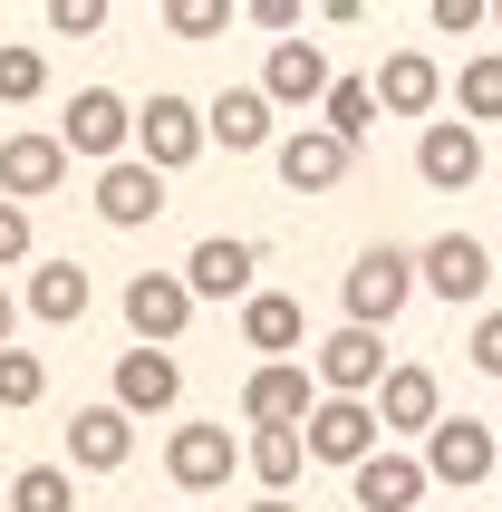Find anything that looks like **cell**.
Segmentation results:
<instances>
[{
	"instance_id": "11",
	"label": "cell",
	"mask_w": 502,
	"mask_h": 512,
	"mask_svg": "<svg viewBox=\"0 0 502 512\" xmlns=\"http://www.w3.org/2000/svg\"><path fill=\"white\" fill-rule=\"evenodd\" d=\"M271 155H280V184H290V194H329V184H348V165H358V145H338L329 126H290Z\"/></svg>"
},
{
	"instance_id": "31",
	"label": "cell",
	"mask_w": 502,
	"mask_h": 512,
	"mask_svg": "<svg viewBox=\"0 0 502 512\" xmlns=\"http://www.w3.org/2000/svg\"><path fill=\"white\" fill-rule=\"evenodd\" d=\"M165 29H174V39H223V29H232V10H213V0H174V10H165Z\"/></svg>"
},
{
	"instance_id": "13",
	"label": "cell",
	"mask_w": 502,
	"mask_h": 512,
	"mask_svg": "<svg viewBox=\"0 0 502 512\" xmlns=\"http://www.w3.org/2000/svg\"><path fill=\"white\" fill-rule=\"evenodd\" d=\"M126 455H136V416H126L116 397L68 416V474H116Z\"/></svg>"
},
{
	"instance_id": "4",
	"label": "cell",
	"mask_w": 502,
	"mask_h": 512,
	"mask_svg": "<svg viewBox=\"0 0 502 512\" xmlns=\"http://www.w3.org/2000/svg\"><path fill=\"white\" fill-rule=\"evenodd\" d=\"M58 145H68V155H87L97 174L126 165V145H136V107H126L116 87H78V97H68V116H58Z\"/></svg>"
},
{
	"instance_id": "14",
	"label": "cell",
	"mask_w": 502,
	"mask_h": 512,
	"mask_svg": "<svg viewBox=\"0 0 502 512\" xmlns=\"http://www.w3.org/2000/svg\"><path fill=\"white\" fill-rule=\"evenodd\" d=\"M377 406H358V397H319V416H309V455L319 464H348V474H358L367 455H377Z\"/></svg>"
},
{
	"instance_id": "8",
	"label": "cell",
	"mask_w": 502,
	"mask_h": 512,
	"mask_svg": "<svg viewBox=\"0 0 502 512\" xmlns=\"http://www.w3.org/2000/svg\"><path fill=\"white\" fill-rule=\"evenodd\" d=\"M184 281H194V300H261V242H232V232H213V242H194V252H184Z\"/></svg>"
},
{
	"instance_id": "24",
	"label": "cell",
	"mask_w": 502,
	"mask_h": 512,
	"mask_svg": "<svg viewBox=\"0 0 502 512\" xmlns=\"http://www.w3.org/2000/svg\"><path fill=\"white\" fill-rule=\"evenodd\" d=\"M20 300H29V319H49V329H78V319H87V271H78V261H39Z\"/></svg>"
},
{
	"instance_id": "3",
	"label": "cell",
	"mask_w": 502,
	"mask_h": 512,
	"mask_svg": "<svg viewBox=\"0 0 502 512\" xmlns=\"http://www.w3.org/2000/svg\"><path fill=\"white\" fill-rule=\"evenodd\" d=\"M242 416H251V435H300L309 416H319V377H309V358L251 368L242 377Z\"/></svg>"
},
{
	"instance_id": "34",
	"label": "cell",
	"mask_w": 502,
	"mask_h": 512,
	"mask_svg": "<svg viewBox=\"0 0 502 512\" xmlns=\"http://www.w3.org/2000/svg\"><path fill=\"white\" fill-rule=\"evenodd\" d=\"M29 242H39V232H29V203H0V271L29 261Z\"/></svg>"
},
{
	"instance_id": "19",
	"label": "cell",
	"mask_w": 502,
	"mask_h": 512,
	"mask_svg": "<svg viewBox=\"0 0 502 512\" xmlns=\"http://www.w3.org/2000/svg\"><path fill=\"white\" fill-rule=\"evenodd\" d=\"M416 174L435 184V194H464V184L483 174V136L464 126V116H445V126H425V136H416Z\"/></svg>"
},
{
	"instance_id": "12",
	"label": "cell",
	"mask_w": 502,
	"mask_h": 512,
	"mask_svg": "<svg viewBox=\"0 0 502 512\" xmlns=\"http://www.w3.org/2000/svg\"><path fill=\"white\" fill-rule=\"evenodd\" d=\"M329 87H338V68H329L319 39H290V49L261 58V97L271 107H329Z\"/></svg>"
},
{
	"instance_id": "9",
	"label": "cell",
	"mask_w": 502,
	"mask_h": 512,
	"mask_svg": "<svg viewBox=\"0 0 502 512\" xmlns=\"http://www.w3.org/2000/svg\"><path fill=\"white\" fill-rule=\"evenodd\" d=\"M416 271H425V290H435V300H454V310L493 290V252H483L474 232H435V242L416 252Z\"/></svg>"
},
{
	"instance_id": "16",
	"label": "cell",
	"mask_w": 502,
	"mask_h": 512,
	"mask_svg": "<svg viewBox=\"0 0 502 512\" xmlns=\"http://www.w3.org/2000/svg\"><path fill=\"white\" fill-rule=\"evenodd\" d=\"M232 464H242L232 426H174V435H165V474H174L184 493H213V484H232Z\"/></svg>"
},
{
	"instance_id": "17",
	"label": "cell",
	"mask_w": 502,
	"mask_h": 512,
	"mask_svg": "<svg viewBox=\"0 0 502 512\" xmlns=\"http://www.w3.org/2000/svg\"><path fill=\"white\" fill-rule=\"evenodd\" d=\"M155 213H165V174L145 165V155H126V165H107V174H97V223L145 232Z\"/></svg>"
},
{
	"instance_id": "15",
	"label": "cell",
	"mask_w": 502,
	"mask_h": 512,
	"mask_svg": "<svg viewBox=\"0 0 502 512\" xmlns=\"http://www.w3.org/2000/svg\"><path fill=\"white\" fill-rule=\"evenodd\" d=\"M377 107L406 116V126H425V116L445 107V68H435L425 49H387L377 58Z\"/></svg>"
},
{
	"instance_id": "26",
	"label": "cell",
	"mask_w": 502,
	"mask_h": 512,
	"mask_svg": "<svg viewBox=\"0 0 502 512\" xmlns=\"http://www.w3.org/2000/svg\"><path fill=\"white\" fill-rule=\"evenodd\" d=\"M377 116H387V107H377V78H338L329 107H319V126H329L338 145H367V126H377Z\"/></svg>"
},
{
	"instance_id": "7",
	"label": "cell",
	"mask_w": 502,
	"mask_h": 512,
	"mask_svg": "<svg viewBox=\"0 0 502 512\" xmlns=\"http://www.w3.org/2000/svg\"><path fill=\"white\" fill-rule=\"evenodd\" d=\"M126 329H136V348H174L194 329V281L184 271H136L126 281Z\"/></svg>"
},
{
	"instance_id": "5",
	"label": "cell",
	"mask_w": 502,
	"mask_h": 512,
	"mask_svg": "<svg viewBox=\"0 0 502 512\" xmlns=\"http://www.w3.org/2000/svg\"><path fill=\"white\" fill-rule=\"evenodd\" d=\"M203 145H213V126H203V107H194V97L155 87V97L136 107V155H145L155 174H184V165L203 155Z\"/></svg>"
},
{
	"instance_id": "25",
	"label": "cell",
	"mask_w": 502,
	"mask_h": 512,
	"mask_svg": "<svg viewBox=\"0 0 502 512\" xmlns=\"http://www.w3.org/2000/svg\"><path fill=\"white\" fill-rule=\"evenodd\" d=\"M242 464L261 474V493H280V503H290V484H300V464H309V426H300V435H251Z\"/></svg>"
},
{
	"instance_id": "22",
	"label": "cell",
	"mask_w": 502,
	"mask_h": 512,
	"mask_svg": "<svg viewBox=\"0 0 502 512\" xmlns=\"http://www.w3.org/2000/svg\"><path fill=\"white\" fill-rule=\"evenodd\" d=\"M242 339H251V358L271 368V358H300V348H309V319H300L290 290H261V300L242 310Z\"/></svg>"
},
{
	"instance_id": "38",
	"label": "cell",
	"mask_w": 502,
	"mask_h": 512,
	"mask_svg": "<svg viewBox=\"0 0 502 512\" xmlns=\"http://www.w3.org/2000/svg\"><path fill=\"white\" fill-rule=\"evenodd\" d=\"M0 512H10V493H0Z\"/></svg>"
},
{
	"instance_id": "2",
	"label": "cell",
	"mask_w": 502,
	"mask_h": 512,
	"mask_svg": "<svg viewBox=\"0 0 502 512\" xmlns=\"http://www.w3.org/2000/svg\"><path fill=\"white\" fill-rule=\"evenodd\" d=\"M309 377H319V397H358V406H377V387H387V339H377V329H348V319H338L329 339L309 348Z\"/></svg>"
},
{
	"instance_id": "28",
	"label": "cell",
	"mask_w": 502,
	"mask_h": 512,
	"mask_svg": "<svg viewBox=\"0 0 502 512\" xmlns=\"http://www.w3.org/2000/svg\"><path fill=\"white\" fill-rule=\"evenodd\" d=\"M10 512H78V474H68V464H29V474H10Z\"/></svg>"
},
{
	"instance_id": "35",
	"label": "cell",
	"mask_w": 502,
	"mask_h": 512,
	"mask_svg": "<svg viewBox=\"0 0 502 512\" xmlns=\"http://www.w3.org/2000/svg\"><path fill=\"white\" fill-rule=\"evenodd\" d=\"M425 20L445 29V39H464V29H474V20H483V0H435V10H425Z\"/></svg>"
},
{
	"instance_id": "1",
	"label": "cell",
	"mask_w": 502,
	"mask_h": 512,
	"mask_svg": "<svg viewBox=\"0 0 502 512\" xmlns=\"http://www.w3.org/2000/svg\"><path fill=\"white\" fill-rule=\"evenodd\" d=\"M416 290H425L416 252H396V242H367V252L348 261L338 300H348V329H377V339H387V329H396V310H406Z\"/></svg>"
},
{
	"instance_id": "20",
	"label": "cell",
	"mask_w": 502,
	"mask_h": 512,
	"mask_svg": "<svg viewBox=\"0 0 502 512\" xmlns=\"http://www.w3.org/2000/svg\"><path fill=\"white\" fill-rule=\"evenodd\" d=\"M377 426H387V435H435V426H445V387H435V368H396L387 387H377Z\"/></svg>"
},
{
	"instance_id": "29",
	"label": "cell",
	"mask_w": 502,
	"mask_h": 512,
	"mask_svg": "<svg viewBox=\"0 0 502 512\" xmlns=\"http://www.w3.org/2000/svg\"><path fill=\"white\" fill-rule=\"evenodd\" d=\"M39 397H49V368L29 348H0V416H29Z\"/></svg>"
},
{
	"instance_id": "10",
	"label": "cell",
	"mask_w": 502,
	"mask_h": 512,
	"mask_svg": "<svg viewBox=\"0 0 502 512\" xmlns=\"http://www.w3.org/2000/svg\"><path fill=\"white\" fill-rule=\"evenodd\" d=\"M68 184V145L39 136V126H20V136H0V203H39Z\"/></svg>"
},
{
	"instance_id": "27",
	"label": "cell",
	"mask_w": 502,
	"mask_h": 512,
	"mask_svg": "<svg viewBox=\"0 0 502 512\" xmlns=\"http://www.w3.org/2000/svg\"><path fill=\"white\" fill-rule=\"evenodd\" d=\"M454 116H464V126H502V49L464 58V78H454Z\"/></svg>"
},
{
	"instance_id": "36",
	"label": "cell",
	"mask_w": 502,
	"mask_h": 512,
	"mask_svg": "<svg viewBox=\"0 0 502 512\" xmlns=\"http://www.w3.org/2000/svg\"><path fill=\"white\" fill-rule=\"evenodd\" d=\"M20 310H29L20 290H0V348H10V329H20Z\"/></svg>"
},
{
	"instance_id": "32",
	"label": "cell",
	"mask_w": 502,
	"mask_h": 512,
	"mask_svg": "<svg viewBox=\"0 0 502 512\" xmlns=\"http://www.w3.org/2000/svg\"><path fill=\"white\" fill-rule=\"evenodd\" d=\"M49 29L58 39H97L107 29V0H49Z\"/></svg>"
},
{
	"instance_id": "18",
	"label": "cell",
	"mask_w": 502,
	"mask_h": 512,
	"mask_svg": "<svg viewBox=\"0 0 502 512\" xmlns=\"http://www.w3.org/2000/svg\"><path fill=\"white\" fill-rule=\"evenodd\" d=\"M425 455H367L358 474H348V493H358V512H425Z\"/></svg>"
},
{
	"instance_id": "37",
	"label": "cell",
	"mask_w": 502,
	"mask_h": 512,
	"mask_svg": "<svg viewBox=\"0 0 502 512\" xmlns=\"http://www.w3.org/2000/svg\"><path fill=\"white\" fill-rule=\"evenodd\" d=\"M251 512H300V503H280V493H261V503H251Z\"/></svg>"
},
{
	"instance_id": "39",
	"label": "cell",
	"mask_w": 502,
	"mask_h": 512,
	"mask_svg": "<svg viewBox=\"0 0 502 512\" xmlns=\"http://www.w3.org/2000/svg\"><path fill=\"white\" fill-rule=\"evenodd\" d=\"M493 29H502V10H493Z\"/></svg>"
},
{
	"instance_id": "30",
	"label": "cell",
	"mask_w": 502,
	"mask_h": 512,
	"mask_svg": "<svg viewBox=\"0 0 502 512\" xmlns=\"http://www.w3.org/2000/svg\"><path fill=\"white\" fill-rule=\"evenodd\" d=\"M39 87H49V58L39 49H0V107H29Z\"/></svg>"
},
{
	"instance_id": "23",
	"label": "cell",
	"mask_w": 502,
	"mask_h": 512,
	"mask_svg": "<svg viewBox=\"0 0 502 512\" xmlns=\"http://www.w3.org/2000/svg\"><path fill=\"white\" fill-rule=\"evenodd\" d=\"M203 126H213L223 155H261V145H271V97H261V87H223V97L203 107Z\"/></svg>"
},
{
	"instance_id": "21",
	"label": "cell",
	"mask_w": 502,
	"mask_h": 512,
	"mask_svg": "<svg viewBox=\"0 0 502 512\" xmlns=\"http://www.w3.org/2000/svg\"><path fill=\"white\" fill-rule=\"evenodd\" d=\"M174 397H184V368H174L165 348H126L116 358V406L126 416H165Z\"/></svg>"
},
{
	"instance_id": "6",
	"label": "cell",
	"mask_w": 502,
	"mask_h": 512,
	"mask_svg": "<svg viewBox=\"0 0 502 512\" xmlns=\"http://www.w3.org/2000/svg\"><path fill=\"white\" fill-rule=\"evenodd\" d=\"M425 474H435V484H454V493L493 484V474H502V426H474V416H445V426L425 435Z\"/></svg>"
},
{
	"instance_id": "33",
	"label": "cell",
	"mask_w": 502,
	"mask_h": 512,
	"mask_svg": "<svg viewBox=\"0 0 502 512\" xmlns=\"http://www.w3.org/2000/svg\"><path fill=\"white\" fill-rule=\"evenodd\" d=\"M464 358H474L483 377H502V310H483V319H474V339H464Z\"/></svg>"
}]
</instances>
